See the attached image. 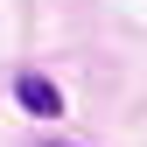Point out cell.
Instances as JSON below:
<instances>
[{
    "label": "cell",
    "mask_w": 147,
    "mask_h": 147,
    "mask_svg": "<svg viewBox=\"0 0 147 147\" xmlns=\"http://www.w3.org/2000/svg\"><path fill=\"white\" fill-rule=\"evenodd\" d=\"M14 105L35 112V119H63V91L49 84L42 70H21V77H14Z\"/></svg>",
    "instance_id": "1"
},
{
    "label": "cell",
    "mask_w": 147,
    "mask_h": 147,
    "mask_svg": "<svg viewBox=\"0 0 147 147\" xmlns=\"http://www.w3.org/2000/svg\"><path fill=\"white\" fill-rule=\"evenodd\" d=\"M42 147H70V140H42Z\"/></svg>",
    "instance_id": "2"
}]
</instances>
